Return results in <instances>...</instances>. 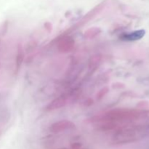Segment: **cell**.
Instances as JSON below:
<instances>
[{"instance_id":"ba28073f","label":"cell","mask_w":149,"mask_h":149,"mask_svg":"<svg viewBox=\"0 0 149 149\" xmlns=\"http://www.w3.org/2000/svg\"><path fill=\"white\" fill-rule=\"evenodd\" d=\"M108 91H109V89H108L107 87H105V88L100 90V91L97 93V95H96V97H97V100H100V99L103 98V97L107 94Z\"/></svg>"},{"instance_id":"277c9868","label":"cell","mask_w":149,"mask_h":149,"mask_svg":"<svg viewBox=\"0 0 149 149\" xmlns=\"http://www.w3.org/2000/svg\"><path fill=\"white\" fill-rule=\"evenodd\" d=\"M74 126L73 123L68 120H61L58 122H55L52 126V129L55 130H61L67 129Z\"/></svg>"},{"instance_id":"8992f818","label":"cell","mask_w":149,"mask_h":149,"mask_svg":"<svg viewBox=\"0 0 149 149\" xmlns=\"http://www.w3.org/2000/svg\"><path fill=\"white\" fill-rule=\"evenodd\" d=\"M23 58H24V52H23L22 47L19 46L18 49H17V55H16V68L17 70L20 69Z\"/></svg>"},{"instance_id":"3957f363","label":"cell","mask_w":149,"mask_h":149,"mask_svg":"<svg viewBox=\"0 0 149 149\" xmlns=\"http://www.w3.org/2000/svg\"><path fill=\"white\" fill-rule=\"evenodd\" d=\"M145 31L141 29V30L134 31L130 32V33H125L120 36V39L125 41H136L142 39L145 35Z\"/></svg>"},{"instance_id":"5b68a950","label":"cell","mask_w":149,"mask_h":149,"mask_svg":"<svg viewBox=\"0 0 149 149\" xmlns=\"http://www.w3.org/2000/svg\"><path fill=\"white\" fill-rule=\"evenodd\" d=\"M101 32V30L98 27H93L89 29L88 30L84 32V37L87 39H93L96 36L99 34Z\"/></svg>"},{"instance_id":"7a4b0ae2","label":"cell","mask_w":149,"mask_h":149,"mask_svg":"<svg viewBox=\"0 0 149 149\" xmlns=\"http://www.w3.org/2000/svg\"><path fill=\"white\" fill-rule=\"evenodd\" d=\"M68 99V96L66 94H63L59 97L54 99L52 101H51L47 106L46 107L47 111H53L55 109H61L66 105L67 100Z\"/></svg>"},{"instance_id":"52a82bcc","label":"cell","mask_w":149,"mask_h":149,"mask_svg":"<svg viewBox=\"0 0 149 149\" xmlns=\"http://www.w3.org/2000/svg\"><path fill=\"white\" fill-rule=\"evenodd\" d=\"M100 61H101V58L99 55L92 57L90 58V63H89V69H93V71H95L97 68V67H98L99 64L100 63Z\"/></svg>"},{"instance_id":"6da1fadb","label":"cell","mask_w":149,"mask_h":149,"mask_svg":"<svg viewBox=\"0 0 149 149\" xmlns=\"http://www.w3.org/2000/svg\"><path fill=\"white\" fill-rule=\"evenodd\" d=\"M75 42L72 37L69 36H65L61 38L58 42V49L61 52L67 53L71 52L74 49Z\"/></svg>"}]
</instances>
